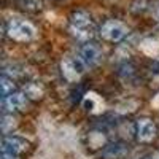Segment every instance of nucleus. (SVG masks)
Returning a JSON list of instances; mask_svg holds the SVG:
<instances>
[{
  "instance_id": "obj_1",
  "label": "nucleus",
  "mask_w": 159,
  "mask_h": 159,
  "mask_svg": "<svg viewBox=\"0 0 159 159\" xmlns=\"http://www.w3.org/2000/svg\"><path fill=\"white\" fill-rule=\"evenodd\" d=\"M70 34L80 40V42H88L94 35V24H92L91 15L84 10H78L70 16Z\"/></svg>"
},
{
  "instance_id": "obj_2",
  "label": "nucleus",
  "mask_w": 159,
  "mask_h": 159,
  "mask_svg": "<svg viewBox=\"0 0 159 159\" xmlns=\"http://www.w3.org/2000/svg\"><path fill=\"white\" fill-rule=\"evenodd\" d=\"M3 30H5V35L10 37L11 40L15 42H21V43H25V42H30V40L35 38V27L25 19H21V18H11L8 19L5 24H3Z\"/></svg>"
},
{
  "instance_id": "obj_3",
  "label": "nucleus",
  "mask_w": 159,
  "mask_h": 159,
  "mask_svg": "<svg viewBox=\"0 0 159 159\" xmlns=\"http://www.w3.org/2000/svg\"><path fill=\"white\" fill-rule=\"evenodd\" d=\"M99 34L103 40H107V42L118 43L129 35V27L118 19H107L102 24Z\"/></svg>"
},
{
  "instance_id": "obj_4",
  "label": "nucleus",
  "mask_w": 159,
  "mask_h": 159,
  "mask_svg": "<svg viewBox=\"0 0 159 159\" xmlns=\"http://www.w3.org/2000/svg\"><path fill=\"white\" fill-rule=\"evenodd\" d=\"M27 150H29V142L25 139H22V137L5 135V139L2 140V153H7L10 156L19 157Z\"/></svg>"
},
{
  "instance_id": "obj_5",
  "label": "nucleus",
  "mask_w": 159,
  "mask_h": 159,
  "mask_svg": "<svg viewBox=\"0 0 159 159\" xmlns=\"http://www.w3.org/2000/svg\"><path fill=\"white\" fill-rule=\"evenodd\" d=\"M2 107L5 113H16L27 107V94L24 92H11L2 99Z\"/></svg>"
},
{
  "instance_id": "obj_6",
  "label": "nucleus",
  "mask_w": 159,
  "mask_h": 159,
  "mask_svg": "<svg viewBox=\"0 0 159 159\" xmlns=\"http://www.w3.org/2000/svg\"><path fill=\"white\" fill-rule=\"evenodd\" d=\"M135 135L139 142L142 143H150L156 137V126L151 119L148 118H140L135 123Z\"/></svg>"
},
{
  "instance_id": "obj_7",
  "label": "nucleus",
  "mask_w": 159,
  "mask_h": 159,
  "mask_svg": "<svg viewBox=\"0 0 159 159\" xmlns=\"http://www.w3.org/2000/svg\"><path fill=\"white\" fill-rule=\"evenodd\" d=\"M62 75L65 76V80H69V81H73V80H76L80 75H81L86 69V65L81 62V59H80L78 56L75 57H69L62 61Z\"/></svg>"
},
{
  "instance_id": "obj_8",
  "label": "nucleus",
  "mask_w": 159,
  "mask_h": 159,
  "mask_svg": "<svg viewBox=\"0 0 159 159\" xmlns=\"http://www.w3.org/2000/svg\"><path fill=\"white\" fill-rule=\"evenodd\" d=\"M100 56H102L100 48L97 45H94V43H89V42L84 43L81 46V49H80V52H78V57L81 59V62L86 65V69L96 65L100 61Z\"/></svg>"
},
{
  "instance_id": "obj_9",
  "label": "nucleus",
  "mask_w": 159,
  "mask_h": 159,
  "mask_svg": "<svg viewBox=\"0 0 159 159\" xmlns=\"http://www.w3.org/2000/svg\"><path fill=\"white\" fill-rule=\"evenodd\" d=\"M127 151L129 150L123 142H113V143H108L103 147L102 156L105 159H121L127 154Z\"/></svg>"
},
{
  "instance_id": "obj_10",
  "label": "nucleus",
  "mask_w": 159,
  "mask_h": 159,
  "mask_svg": "<svg viewBox=\"0 0 159 159\" xmlns=\"http://www.w3.org/2000/svg\"><path fill=\"white\" fill-rule=\"evenodd\" d=\"M0 86H2V96H10L11 92H15L16 89V84H15V80H13L11 76L8 75H3L2 76V83H0Z\"/></svg>"
},
{
  "instance_id": "obj_11",
  "label": "nucleus",
  "mask_w": 159,
  "mask_h": 159,
  "mask_svg": "<svg viewBox=\"0 0 159 159\" xmlns=\"http://www.w3.org/2000/svg\"><path fill=\"white\" fill-rule=\"evenodd\" d=\"M18 3H19L21 8L27 10L30 13H37V11L42 10V7H43L42 0H18Z\"/></svg>"
},
{
  "instance_id": "obj_12",
  "label": "nucleus",
  "mask_w": 159,
  "mask_h": 159,
  "mask_svg": "<svg viewBox=\"0 0 159 159\" xmlns=\"http://www.w3.org/2000/svg\"><path fill=\"white\" fill-rule=\"evenodd\" d=\"M119 75H121L124 80H130L137 75V70L132 64H123L121 67H119Z\"/></svg>"
},
{
  "instance_id": "obj_13",
  "label": "nucleus",
  "mask_w": 159,
  "mask_h": 159,
  "mask_svg": "<svg viewBox=\"0 0 159 159\" xmlns=\"http://www.w3.org/2000/svg\"><path fill=\"white\" fill-rule=\"evenodd\" d=\"M154 16H156V19L159 21V7H157V10H156V13H154Z\"/></svg>"
}]
</instances>
